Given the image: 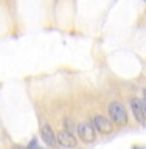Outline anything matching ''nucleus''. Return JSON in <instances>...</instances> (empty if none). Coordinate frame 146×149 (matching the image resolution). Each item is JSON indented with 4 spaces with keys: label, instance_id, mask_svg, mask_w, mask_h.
<instances>
[{
    "label": "nucleus",
    "instance_id": "11",
    "mask_svg": "<svg viewBox=\"0 0 146 149\" xmlns=\"http://www.w3.org/2000/svg\"><path fill=\"white\" fill-rule=\"evenodd\" d=\"M145 98H146V88H145Z\"/></svg>",
    "mask_w": 146,
    "mask_h": 149
},
{
    "label": "nucleus",
    "instance_id": "6",
    "mask_svg": "<svg viewBox=\"0 0 146 149\" xmlns=\"http://www.w3.org/2000/svg\"><path fill=\"white\" fill-rule=\"evenodd\" d=\"M41 135H42V138H44V141L48 144V146H56V134L53 132V129H51V126L48 123H44L41 126Z\"/></svg>",
    "mask_w": 146,
    "mask_h": 149
},
{
    "label": "nucleus",
    "instance_id": "9",
    "mask_svg": "<svg viewBox=\"0 0 146 149\" xmlns=\"http://www.w3.org/2000/svg\"><path fill=\"white\" fill-rule=\"evenodd\" d=\"M142 106H143V110H145V115H146V98L142 101Z\"/></svg>",
    "mask_w": 146,
    "mask_h": 149
},
{
    "label": "nucleus",
    "instance_id": "1",
    "mask_svg": "<svg viewBox=\"0 0 146 149\" xmlns=\"http://www.w3.org/2000/svg\"><path fill=\"white\" fill-rule=\"evenodd\" d=\"M107 112L110 115V120L118 126H124L128 124V112H126L124 106L118 101H114L107 106Z\"/></svg>",
    "mask_w": 146,
    "mask_h": 149
},
{
    "label": "nucleus",
    "instance_id": "3",
    "mask_svg": "<svg viewBox=\"0 0 146 149\" xmlns=\"http://www.w3.org/2000/svg\"><path fill=\"white\" fill-rule=\"evenodd\" d=\"M92 124L93 127H95L98 132L101 134H112V130H114V124L110 123L109 118H106L104 115H95L92 118Z\"/></svg>",
    "mask_w": 146,
    "mask_h": 149
},
{
    "label": "nucleus",
    "instance_id": "4",
    "mask_svg": "<svg viewBox=\"0 0 146 149\" xmlns=\"http://www.w3.org/2000/svg\"><path fill=\"white\" fill-rule=\"evenodd\" d=\"M56 143L62 148H75L76 146V138L73 137V132H68V130H59L56 134Z\"/></svg>",
    "mask_w": 146,
    "mask_h": 149
},
{
    "label": "nucleus",
    "instance_id": "8",
    "mask_svg": "<svg viewBox=\"0 0 146 149\" xmlns=\"http://www.w3.org/2000/svg\"><path fill=\"white\" fill-rule=\"evenodd\" d=\"M27 149H39V146H37V143H36V140H33V141L28 144Z\"/></svg>",
    "mask_w": 146,
    "mask_h": 149
},
{
    "label": "nucleus",
    "instance_id": "5",
    "mask_svg": "<svg viewBox=\"0 0 146 149\" xmlns=\"http://www.w3.org/2000/svg\"><path fill=\"white\" fill-rule=\"evenodd\" d=\"M129 104H131V110L135 116V120L138 123H145L146 120V115H145V110H143V106H142V101L138 98H131L129 100Z\"/></svg>",
    "mask_w": 146,
    "mask_h": 149
},
{
    "label": "nucleus",
    "instance_id": "7",
    "mask_svg": "<svg viewBox=\"0 0 146 149\" xmlns=\"http://www.w3.org/2000/svg\"><path fill=\"white\" fill-rule=\"evenodd\" d=\"M64 124H65V130H68V132H73L75 130V121L70 118V116H67V118L64 120Z\"/></svg>",
    "mask_w": 146,
    "mask_h": 149
},
{
    "label": "nucleus",
    "instance_id": "2",
    "mask_svg": "<svg viewBox=\"0 0 146 149\" xmlns=\"http://www.w3.org/2000/svg\"><path fill=\"white\" fill-rule=\"evenodd\" d=\"M76 130H78V137L81 138V141L84 143H93L96 138V132H95V127L89 123H79L76 126Z\"/></svg>",
    "mask_w": 146,
    "mask_h": 149
},
{
    "label": "nucleus",
    "instance_id": "10",
    "mask_svg": "<svg viewBox=\"0 0 146 149\" xmlns=\"http://www.w3.org/2000/svg\"><path fill=\"white\" fill-rule=\"evenodd\" d=\"M14 149H27V148H23V146H19V144H17V146H14Z\"/></svg>",
    "mask_w": 146,
    "mask_h": 149
}]
</instances>
